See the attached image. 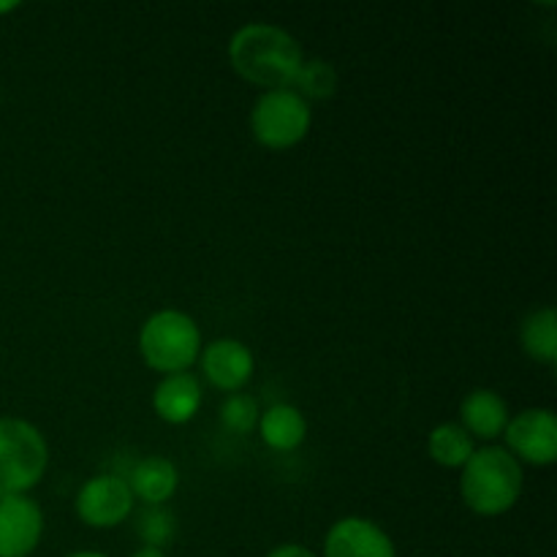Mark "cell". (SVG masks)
Wrapping results in <instances>:
<instances>
[{
    "label": "cell",
    "mask_w": 557,
    "mask_h": 557,
    "mask_svg": "<svg viewBox=\"0 0 557 557\" xmlns=\"http://www.w3.org/2000/svg\"><path fill=\"white\" fill-rule=\"evenodd\" d=\"M232 69L245 82L267 90H283L294 82L299 65L305 63L302 47L292 33L270 22H250L239 27L228 41Z\"/></svg>",
    "instance_id": "1"
},
{
    "label": "cell",
    "mask_w": 557,
    "mask_h": 557,
    "mask_svg": "<svg viewBox=\"0 0 557 557\" xmlns=\"http://www.w3.org/2000/svg\"><path fill=\"white\" fill-rule=\"evenodd\" d=\"M522 466L500 446H484L462 466L460 493L471 511L482 517H498L520 500Z\"/></svg>",
    "instance_id": "2"
},
{
    "label": "cell",
    "mask_w": 557,
    "mask_h": 557,
    "mask_svg": "<svg viewBox=\"0 0 557 557\" xmlns=\"http://www.w3.org/2000/svg\"><path fill=\"white\" fill-rule=\"evenodd\" d=\"M139 351L158 373H188L201 354V332L188 313L158 310L141 326Z\"/></svg>",
    "instance_id": "3"
},
{
    "label": "cell",
    "mask_w": 557,
    "mask_h": 557,
    "mask_svg": "<svg viewBox=\"0 0 557 557\" xmlns=\"http://www.w3.org/2000/svg\"><path fill=\"white\" fill-rule=\"evenodd\" d=\"M47 462L49 449L38 428L25 419H0V498L36 487Z\"/></svg>",
    "instance_id": "4"
},
{
    "label": "cell",
    "mask_w": 557,
    "mask_h": 557,
    "mask_svg": "<svg viewBox=\"0 0 557 557\" xmlns=\"http://www.w3.org/2000/svg\"><path fill=\"white\" fill-rule=\"evenodd\" d=\"M310 123H313L310 103L286 87L267 90L250 112V131L256 141L270 150H288L299 145L308 136Z\"/></svg>",
    "instance_id": "5"
},
{
    "label": "cell",
    "mask_w": 557,
    "mask_h": 557,
    "mask_svg": "<svg viewBox=\"0 0 557 557\" xmlns=\"http://www.w3.org/2000/svg\"><path fill=\"white\" fill-rule=\"evenodd\" d=\"M509 455L517 462L531 466H553L557 460V419L553 408H528L509 419L504 430Z\"/></svg>",
    "instance_id": "6"
},
{
    "label": "cell",
    "mask_w": 557,
    "mask_h": 557,
    "mask_svg": "<svg viewBox=\"0 0 557 557\" xmlns=\"http://www.w3.org/2000/svg\"><path fill=\"white\" fill-rule=\"evenodd\" d=\"M134 511L128 482L114 473H101L82 484L76 495V515L90 528H114Z\"/></svg>",
    "instance_id": "7"
},
{
    "label": "cell",
    "mask_w": 557,
    "mask_h": 557,
    "mask_svg": "<svg viewBox=\"0 0 557 557\" xmlns=\"http://www.w3.org/2000/svg\"><path fill=\"white\" fill-rule=\"evenodd\" d=\"M44 533L41 506L27 495L0 498V557H27Z\"/></svg>",
    "instance_id": "8"
},
{
    "label": "cell",
    "mask_w": 557,
    "mask_h": 557,
    "mask_svg": "<svg viewBox=\"0 0 557 557\" xmlns=\"http://www.w3.org/2000/svg\"><path fill=\"white\" fill-rule=\"evenodd\" d=\"M324 557H397L384 528L364 517H343L324 539Z\"/></svg>",
    "instance_id": "9"
},
{
    "label": "cell",
    "mask_w": 557,
    "mask_h": 557,
    "mask_svg": "<svg viewBox=\"0 0 557 557\" xmlns=\"http://www.w3.org/2000/svg\"><path fill=\"white\" fill-rule=\"evenodd\" d=\"M199 359L207 381L223 392L243 389L253 375V354L245 343L234 341V337L212 341L210 346L201 348Z\"/></svg>",
    "instance_id": "10"
},
{
    "label": "cell",
    "mask_w": 557,
    "mask_h": 557,
    "mask_svg": "<svg viewBox=\"0 0 557 557\" xmlns=\"http://www.w3.org/2000/svg\"><path fill=\"white\" fill-rule=\"evenodd\" d=\"M460 428L466 430L471 438L493 441L504 435L506 424H509V406L504 397L493 389H473L462 397L460 406Z\"/></svg>",
    "instance_id": "11"
},
{
    "label": "cell",
    "mask_w": 557,
    "mask_h": 557,
    "mask_svg": "<svg viewBox=\"0 0 557 557\" xmlns=\"http://www.w3.org/2000/svg\"><path fill=\"white\" fill-rule=\"evenodd\" d=\"M152 408L158 417L169 424H185L199 413L201 408V384L194 373L166 375L156 386Z\"/></svg>",
    "instance_id": "12"
},
{
    "label": "cell",
    "mask_w": 557,
    "mask_h": 557,
    "mask_svg": "<svg viewBox=\"0 0 557 557\" xmlns=\"http://www.w3.org/2000/svg\"><path fill=\"white\" fill-rule=\"evenodd\" d=\"M134 493V498L145 500L147 506H163L174 493H177L180 473L172 460L161 455L145 457L134 466L131 476L125 479Z\"/></svg>",
    "instance_id": "13"
},
{
    "label": "cell",
    "mask_w": 557,
    "mask_h": 557,
    "mask_svg": "<svg viewBox=\"0 0 557 557\" xmlns=\"http://www.w3.org/2000/svg\"><path fill=\"white\" fill-rule=\"evenodd\" d=\"M259 433L261 441H264L270 449L292 451L297 449L305 441V435H308V422H305V417L299 413V408L281 403V406H272L261 413Z\"/></svg>",
    "instance_id": "14"
},
{
    "label": "cell",
    "mask_w": 557,
    "mask_h": 557,
    "mask_svg": "<svg viewBox=\"0 0 557 557\" xmlns=\"http://www.w3.org/2000/svg\"><path fill=\"white\" fill-rule=\"evenodd\" d=\"M522 348H525L528 357H533L536 362L555 364L557 359V315L553 308L533 310L525 321H522L520 330Z\"/></svg>",
    "instance_id": "15"
},
{
    "label": "cell",
    "mask_w": 557,
    "mask_h": 557,
    "mask_svg": "<svg viewBox=\"0 0 557 557\" xmlns=\"http://www.w3.org/2000/svg\"><path fill=\"white\" fill-rule=\"evenodd\" d=\"M428 451L438 466L444 468H462L471 455L473 449V438L460 428V424H438V428L430 433L428 438Z\"/></svg>",
    "instance_id": "16"
},
{
    "label": "cell",
    "mask_w": 557,
    "mask_h": 557,
    "mask_svg": "<svg viewBox=\"0 0 557 557\" xmlns=\"http://www.w3.org/2000/svg\"><path fill=\"white\" fill-rule=\"evenodd\" d=\"M286 90L297 92L302 101H324V98H332L337 90V71L335 65L326 63V60H305L299 65L297 76H294L292 85Z\"/></svg>",
    "instance_id": "17"
},
{
    "label": "cell",
    "mask_w": 557,
    "mask_h": 557,
    "mask_svg": "<svg viewBox=\"0 0 557 557\" xmlns=\"http://www.w3.org/2000/svg\"><path fill=\"white\" fill-rule=\"evenodd\" d=\"M136 533L145 542V547L163 549L172 544L174 533H177V520L163 506H147V511H141L139 520H136Z\"/></svg>",
    "instance_id": "18"
},
{
    "label": "cell",
    "mask_w": 557,
    "mask_h": 557,
    "mask_svg": "<svg viewBox=\"0 0 557 557\" xmlns=\"http://www.w3.org/2000/svg\"><path fill=\"white\" fill-rule=\"evenodd\" d=\"M259 406H256V400L250 395H243V392H237V395H228L226 400H223L221 406V422L223 428L232 430V433H250V430L259 424Z\"/></svg>",
    "instance_id": "19"
},
{
    "label": "cell",
    "mask_w": 557,
    "mask_h": 557,
    "mask_svg": "<svg viewBox=\"0 0 557 557\" xmlns=\"http://www.w3.org/2000/svg\"><path fill=\"white\" fill-rule=\"evenodd\" d=\"M267 557H319L313 549L302 547V544H281V547L272 549Z\"/></svg>",
    "instance_id": "20"
},
{
    "label": "cell",
    "mask_w": 557,
    "mask_h": 557,
    "mask_svg": "<svg viewBox=\"0 0 557 557\" xmlns=\"http://www.w3.org/2000/svg\"><path fill=\"white\" fill-rule=\"evenodd\" d=\"M131 557H166V553H163V549H156V547H139Z\"/></svg>",
    "instance_id": "21"
},
{
    "label": "cell",
    "mask_w": 557,
    "mask_h": 557,
    "mask_svg": "<svg viewBox=\"0 0 557 557\" xmlns=\"http://www.w3.org/2000/svg\"><path fill=\"white\" fill-rule=\"evenodd\" d=\"M65 557H109V555H103V553H71Z\"/></svg>",
    "instance_id": "22"
},
{
    "label": "cell",
    "mask_w": 557,
    "mask_h": 557,
    "mask_svg": "<svg viewBox=\"0 0 557 557\" xmlns=\"http://www.w3.org/2000/svg\"><path fill=\"white\" fill-rule=\"evenodd\" d=\"M11 9H16L14 0H9V3H0V14H3V11H11Z\"/></svg>",
    "instance_id": "23"
}]
</instances>
